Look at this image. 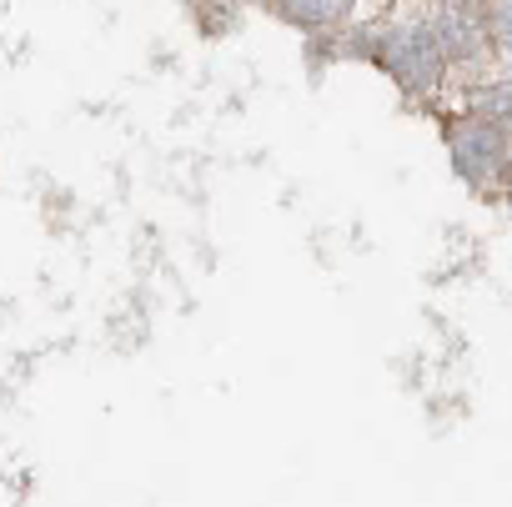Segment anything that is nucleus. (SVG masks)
I'll return each mask as SVG.
<instances>
[{"label":"nucleus","instance_id":"nucleus-1","mask_svg":"<svg viewBox=\"0 0 512 507\" xmlns=\"http://www.w3.org/2000/svg\"><path fill=\"white\" fill-rule=\"evenodd\" d=\"M392 66L402 76H412V81H432V71H437V41L427 31H412V36L392 41Z\"/></svg>","mask_w":512,"mask_h":507},{"label":"nucleus","instance_id":"nucleus-2","mask_svg":"<svg viewBox=\"0 0 512 507\" xmlns=\"http://www.w3.org/2000/svg\"><path fill=\"white\" fill-rule=\"evenodd\" d=\"M467 141H457V161H462V171L467 176H487V171H497V161H502V136L492 131V126H477V131H462Z\"/></svg>","mask_w":512,"mask_h":507},{"label":"nucleus","instance_id":"nucleus-3","mask_svg":"<svg viewBox=\"0 0 512 507\" xmlns=\"http://www.w3.org/2000/svg\"><path fill=\"white\" fill-rule=\"evenodd\" d=\"M347 6L352 0H277V11L297 26H332L347 16Z\"/></svg>","mask_w":512,"mask_h":507}]
</instances>
